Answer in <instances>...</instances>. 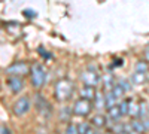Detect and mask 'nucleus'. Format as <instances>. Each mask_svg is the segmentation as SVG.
<instances>
[{
  "label": "nucleus",
  "mask_w": 149,
  "mask_h": 134,
  "mask_svg": "<svg viewBox=\"0 0 149 134\" xmlns=\"http://www.w3.org/2000/svg\"><path fill=\"white\" fill-rule=\"evenodd\" d=\"M54 94H55V99L58 101H66L70 99V95L73 94V83L67 79H61L55 83V90H54Z\"/></svg>",
  "instance_id": "obj_1"
},
{
  "label": "nucleus",
  "mask_w": 149,
  "mask_h": 134,
  "mask_svg": "<svg viewBox=\"0 0 149 134\" xmlns=\"http://www.w3.org/2000/svg\"><path fill=\"white\" fill-rule=\"evenodd\" d=\"M30 75H31V83L34 85V88L40 90L45 82H46V72L42 64H33L30 67Z\"/></svg>",
  "instance_id": "obj_2"
},
{
  "label": "nucleus",
  "mask_w": 149,
  "mask_h": 134,
  "mask_svg": "<svg viewBox=\"0 0 149 134\" xmlns=\"http://www.w3.org/2000/svg\"><path fill=\"white\" fill-rule=\"evenodd\" d=\"M93 100H86V99H82L81 97V100H78L76 103H74L73 106V113L74 115H79V116H86L90 112H91V109H93Z\"/></svg>",
  "instance_id": "obj_3"
},
{
  "label": "nucleus",
  "mask_w": 149,
  "mask_h": 134,
  "mask_svg": "<svg viewBox=\"0 0 149 134\" xmlns=\"http://www.w3.org/2000/svg\"><path fill=\"white\" fill-rule=\"evenodd\" d=\"M30 106H31V100L30 97H21V99H18L14 104V113L17 116H22L26 115L29 110H30Z\"/></svg>",
  "instance_id": "obj_4"
},
{
  "label": "nucleus",
  "mask_w": 149,
  "mask_h": 134,
  "mask_svg": "<svg viewBox=\"0 0 149 134\" xmlns=\"http://www.w3.org/2000/svg\"><path fill=\"white\" fill-rule=\"evenodd\" d=\"M29 72H30V67L26 63H14L6 69V73L9 76H21L22 78V76H26Z\"/></svg>",
  "instance_id": "obj_5"
},
{
  "label": "nucleus",
  "mask_w": 149,
  "mask_h": 134,
  "mask_svg": "<svg viewBox=\"0 0 149 134\" xmlns=\"http://www.w3.org/2000/svg\"><path fill=\"white\" fill-rule=\"evenodd\" d=\"M81 79L85 85H91V87H95V85L100 82V79H98L97 73L94 70H85L81 75Z\"/></svg>",
  "instance_id": "obj_6"
},
{
  "label": "nucleus",
  "mask_w": 149,
  "mask_h": 134,
  "mask_svg": "<svg viewBox=\"0 0 149 134\" xmlns=\"http://www.w3.org/2000/svg\"><path fill=\"white\" fill-rule=\"evenodd\" d=\"M8 87L10 88L12 92H19L24 88V81L21 76H10L8 79Z\"/></svg>",
  "instance_id": "obj_7"
},
{
  "label": "nucleus",
  "mask_w": 149,
  "mask_h": 134,
  "mask_svg": "<svg viewBox=\"0 0 149 134\" xmlns=\"http://www.w3.org/2000/svg\"><path fill=\"white\" fill-rule=\"evenodd\" d=\"M36 103H37V110L40 113H45V116H49V112H51V107H49L48 101L45 100L43 95H36Z\"/></svg>",
  "instance_id": "obj_8"
},
{
  "label": "nucleus",
  "mask_w": 149,
  "mask_h": 134,
  "mask_svg": "<svg viewBox=\"0 0 149 134\" xmlns=\"http://www.w3.org/2000/svg\"><path fill=\"white\" fill-rule=\"evenodd\" d=\"M79 92H81L82 99H86V100H94V97H95V94H97L95 88L91 87V85H85L84 88H81Z\"/></svg>",
  "instance_id": "obj_9"
},
{
  "label": "nucleus",
  "mask_w": 149,
  "mask_h": 134,
  "mask_svg": "<svg viewBox=\"0 0 149 134\" xmlns=\"http://www.w3.org/2000/svg\"><path fill=\"white\" fill-rule=\"evenodd\" d=\"M127 103H128V115H131V116H136V118H137V116H139L140 103L134 101V100H127Z\"/></svg>",
  "instance_id": "obj_10"
},
{
  "label": "nucleus",
  "mask_w": 149,
  "mask_h": 134,
  "mask_svg": "<svg viewBox=\"0 0 149 134\" xmlns=\"http://www.w3.org/2000/svg\"><path fill=\"white\" fill-rule=\"evenodd\" d=\"M148 81V76L146 73H142V72H134V75L131 76V82L134 85H142Z\"/></svg>",
  "instance_id": "obj_11"
},
{
  "label": "nucleus",
  "mask_w": 149,
  "mask_h": 134,
  "mask_svg": "<svg viewBox=\"0 0 149 134\" xmlns=\"http://www.w3.org/2000/svg\"><path fill=\"white\" fill-rule=\"evenodd\" d=\"M104 100H106V107L109 109V107H112V106H115L116 104V95L112 92V90H109L106 94H104Z\"/></svg>",
  "instance_id": "obj_12"
},
{
  "label": "nucleus",
  "mask_w": 149,
  "mask_h": 134,
  "mask_svg": "<svg viewBox=\"0 0 149 134\" xmlns=\"http://www.w3.org/2000/svg\"><path fill=\"white\" fill-rule=\"evenodd\" d=\"M109 116L113 119V121H116V119H119V118L122 116L121 109H119V104H115V106L109 107Z\"/></svg>",
  "instance_id": "obj_13"
},
{
  "label": "nucleus",
  "mask_w": 149,
  "mask_h": 134,
  "mask_svg": "<svg viewBox=\"0 0 149 134\" xmlns=\"http://www.w3.org/2000/svg\"><path fill=\"white\" fill-rule=\"evenodd\" d=\"M131 130L136 131V133H139V134H142V133L146 131V127L143 124V121H133V122H131Z\"/></svg>",
  "instance_id": "obj_14"
},
{
  "label": "nucleus",
  "mask_w": 149,
  "mask_h": 134,
  "mask_svg": "<svg viewBox=\"0 0 149 134\" xmlns=\"http://www.w3.org/2000/svg\"><path fill=\"white\" fill-rule=\"evenodd\" d=\"M91 124L95 125V127H103V125L106 124V118H104L102 113H98V115H95V116L91 119Z\"/></svg>",
  "instance_id": "obj_15"
},
{
  "label": "nucleus",
  "mask_w": 149,
  "mask_h": 134,
  "mask_svg": "<svg viewBox=\"0 0 149 134\" xmlns=\"http://www.w3.org/2000/svg\"><path fill=\"white\" fill-rule=\"evenodd\" d=\"M94 100H95V107L100 110L102 107H106V100H104V95H102L100 92H97L95 97H94Z\"/></svg>",
  "instance_id": "obj_16"
},
{
  "label": "nucleus",
  "mask_w": 149,
  "mask_h": 134,
  "mask_svg": "<svg viewBox=\"0 0 149 134\" xmlns=\"http://www.w3.org/2000/svg\"><path fill=\"white\" fill-rule=\"evenodd\" d=\"M134 70H136V72L146 73V72L149 70V64H148V61H137V63H136V66H134Z\"/></svg>",
  "instance_id": "obj_17"
},
{
  "label": "nucleus",
  "mask_w": 149,
  "mask_h": 134,
  "mask_svg": "<svg viewBox=\"0 0 149 134\" xmlns=\"http://www.w3.org/2000/svg\"><path fill=\"white\" fill-rule=\"evenodd\" d=\"M103 82H104V87H106L107 91L113 88V85L116 83V82L113 81V76H110V75H106V76L103 78Z\"/></svg>",
  "instance_id": "obj_18"
},
{
  "label": "nucleus",
  "mask_w": 149,
  "mask_h": 134,
  "mask_svg": "<svg viewBox=\"0 0 149 134\" xmlns=\"http://www.w3.org/2000/svg\"><path fill=\"white\" fill-rule=\"evenodd\" d=\"M118 85H119V87L124 90V91H125V92H128L130 90H131V85H130V81H125V79H119L118 82H116Z\"/></svg>",
  "instance_id": "obj_19"
},
{
  "label": "nucleus",
  "mask_w": 149,
  "mask_h": 134,
  "mask_svg": "<svg viewBox=\"0 0 149 134\" xmlns=\"http://www.w3.org/2000/svg\"><path fill=\"white\" fill-rule=\"evenodd\" d=\"M91 128V125L88 124V122H82V124H78V131H79V134H85L86 131H88Z\"/></svg>",
  "instance_id": "obj_20"
},
{
  "label": "nucleus",
  "mask_w": 149,
  "mask_h": 134,
  "mask_svg": "<svg viewBox=\"0 0 149 134\" xmlns=\"http://www.w3.org/2000/svg\"><path fill=\"white\" fill-rule=\"evenodd\" d=\"M60 116H61V121H69V118H70V109H67V107H63L61 109V113H60Z\"/></svg>",
  "instance_id": "obj_21"
},
{
  "label": "nucleus",
  "mask_w": 149,
  "mask_h": 134,
  "mask_svg": "<svg viewBox=\"0 0 149 134\" xmlns=\"http://www.w3.org/2000/svg\"><path fill=\"white\" fill-rule=\"evenodd\" d=\"M119 109H121V113H122V116H124V115H128V103H127V100L121 101Z\"/></svg>",
  "instance_id": "obj_22"
},
{
  "label": "nucleus",
  "mask_w": 149,
  "mask_h": 134,
  "mask_svg": "<svg viewBox=\"0 0 149 134\" xmlns=\"http://www.w3.org/2000/svg\"><path fill=\"white\" fill-rule=\"evenodd\" d=\"M64 134H79L78 127H76V125H73V124H70V125L66 128V133H64Z\"/></svg>",
  "instance_id": "obj_23"
},
{
  "label": "nucleus",
  "mask_w": 149,
  "mask_h": 134,
  "mask_svg": "<svg viewBox=\"0 0 149 134\" xmlns=\"http://www.w3.org/2000/svg\"><path fill=\"white\" fill-rule=\"evenodd\" d=\"M0 134H12V133H10V130H9L8 127L0 125Z\"/></svg>",
  "instance_id": "obj_24"
},
{
  "label": "nucleus",
  "mask_w": 149,
  "mask_h": 134,
  "mask_svg": "<svg viewBox=\"0 0 149 134\" xmlns=\"http://www.w3.org/2000/svg\"><path fill=\"white\" fill-rule=\"evenodd\" d=\"M145 60H146V61L149 63V46H148L146 49H145Z\"/></svg>",
  "instance_id": "obj_25"
},
{
  "label": "nucleus",
  "mask_w": 149,
  "mask_h": 134,
  "mask_svg": "<svg viewBox=\"0 0 149 134\" xmlns=\"http://www.w3.org/2000/svg\"><path fill=\"white\" fill-rule=\"evenodd\" d=\"M118 134H128V133H118Z\"/></svg>",
  "instance_id": "obj_26"
},
{
  "label": "nucleus",
  "mask_w": 149,
  "mask_h": 134,
  "mask_svg": "<svg viewBox=\"0 0 149 134\" xmlns=\"http://www.w3.org/2000/svg\"><path fill=\"white\" fill-rule=\"evenodd\" d=\"M148 112H149V109H148ZM148 115H149V113H148Z\"/></svg>",
  "instance_id": "obj_27"
},
{
  "label": "nucleus",
  "mask_w": 149,
  "mask_h": 134,
  "mask_svg": "<svg viewBox=\"0 0 149 134\" xmlns=\"http://www.w3.org/2000/svg\"><path fill=\"white\" fill-rule=\"evenodd\" d=\"M148 90H149V88H148Z\"/></svg>",
  "instance_id": "obj_28"
}]
</instances>
